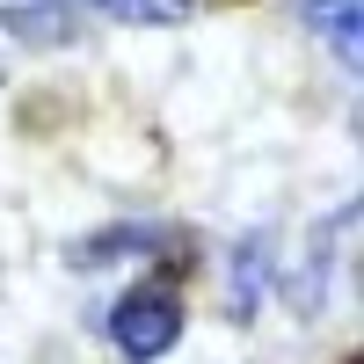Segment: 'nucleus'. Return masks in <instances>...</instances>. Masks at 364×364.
Here are the masks:
<instances>
[{
  "instance_id": "1",
  "label": "nucleus",
  "mask_w": 364,
  "mask_h": 364,
  "mask_svg": "<svg viewBox=\"0 0 364 364\" xmlns=\"http://www.w3.org/2000/svg\"><path fill=\"white\" fill-rule=\"evenodd\" d=\"M175 336H182V306H175V291H168V284H132L124 299H117V314H109V343L124 350L132 364L168 357Z\"/></svg>"
},
{
  "instance_id": "2",
  "label": "nucleus",
  "mask_w": 364,
  "mask_h": 364,
  "mask_svg": "<svg viewBox=\"0 0 364 364\" xmlns=\"http://www.w3.org/2000/svg\"><path fill=\"white\" fill-rule=\"evenodd\" d=\"M306 15L336 37V51L343 58H357V0H306Z\"/></svg>"
},
{
  "instance_id": "3",
  "label": "nucleus",
  "mask_w": 364,
  "mask_h": 364,
  "mask_svg": "<svg viewBox=\"0 0 364 364\" xmlns=\"http://www.w3.org/2000/svg\"><path fill=\"white\" fill-rule=\"evenodd\" d=\"M102 15H117V22H190V0H102Z\"/></svg>"
}]
</instances>
